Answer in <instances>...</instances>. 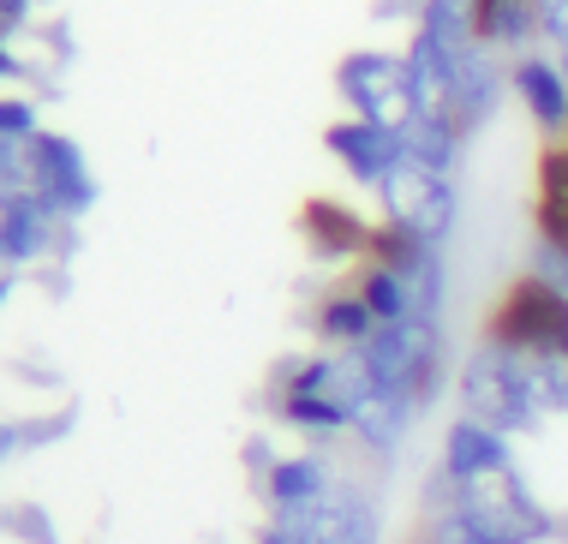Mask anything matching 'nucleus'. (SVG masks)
Instances as JSON below:
<instances>
[{
  "label": "nucleus",
  "mask_w": 568,
  "mask_h": 544,
  "mask_svg": "<svg viewBox=\"0 0 568 544\" xmlns=\"http://www.w3.org/2000/svg\"><path fill=\"white\" fill-rule=\"evenodd\" d=\"M372 371H365L359 353H305V360H287L270 383V413L282 419L300 437H347L353 431V407L372 395Z\"/></svg>",
  "instance_id": "1"
},
{
  "label": "nucleus",
  "mask_w": 568,
  "mask_h": 544,
  "mask_svg": "<svg viewBox=\"0 0 568 544\" xmlns=\"http://www.w3.org/2000/svg\"><path fill=\"white\" fill-rule=\"evenodd\" d=\"M432 515H455L460 526H473L479 538H497V544H545V538H557V515L527 491L520 466L490 473V478H473V485H443V478H432Z\"/></svg>",
  "instance_id": "2"
},
{
  "label": "nucleus",
  "mask_w": 568,
  "mask_h": 544,
  "mask_svg": "<svg viewBox=\"0 0 568 544\" xmlns=\"http://www.w3.org/2000/svg\"><path fill=\"white\" fill-rule=\"evenodd\" d=\"M455 401L467 419L503 431V437H520V431L539 425V407H532L527 371H520V353H509L503 341L479 335L467 347V360L455 365Z\"/></svg>",
  "instance_id": "3"
},
{
  "label": "nucleus",
  "mask_w": 568,
  "mask_h": 544,
  "mask_svg": "<svg viewBox=\"0 0 568 544\" xmlns=\"http://www.w3.org/2000/svg\"><path fill=\"white\" fill-rule=\"evenodd\" d=\"M377 389L402 395L407 407H432L449 383V353H443V323H377V335L359 347Z\"/></svg>",
  "instance_id": "4"
},
{
  "label": "nucleus",
  "mask_w": 568,
  "mask_h": 544,
  "mask_svg": "<svg viewBox=\"0 0 568 544\" xmlns=\"http://www.w3.org/2000/svg\"><path fill=\"white\" fill-rule=\"evenodd\" d=\"M12 192H30L42 198L49 210H60L67 222H79V215L97 204V174H90V155L79 138L67 132H30L19 144V168H12Z\"/></svg>",
  "instance_id": "5"
},
{
  "label": "nucleus",
  "mask_w": 568,
  "mask_h": 544,
  "mask_svg": "<svg viewBox=\"0 0 568 544\" xmlns=\"http://www.w3.org/2000/svg\"><path fill=\"white\" fill-rule=\"evenodd\" d=\"M335 97L347 102L353 120H372V127L402 132L413 114H419V97H413V72L407 54L395 49H353L335 67Z\"/></svg>",
  "instance_id": "6"
},
{
  "label": "nucleus",
  "mask_w": 568,
  "mask_h": 544,
  "mask_svg": "<svg viewBox=\"0 0 568 544\" xmlns=\"http://www.w3.org/2000/svg\"><path fill=\"white\" fill-rule=\"evenodd\" d=\"M377 222L389 228H407L413 240L425 245H449V233L460 222V192H455V174H437V168L413 162L402 155V168H395L389 180L377 185Z\"/></svg>",
  "instance_id": "7"
},
{
  "label": "nucleus",
  "mask_w": 568,
  "mask_h": 544,
  "mask_svg": "<svg viewBox=\"0 0 568 544\" xmlns=\"http://www.w3.org/2000/svg\"><path fill=\"white\" fill-rule=\"evenodd\" d=\"M485 335L503 341L509 353H557L568 347V293H557L539 275H515L497 293L485 318Z\"/></svg>",
  "instance_id": "8"
},
{
  "label": "nucleus",
  "mask_w": 568,
  "mask_h": 544,
  "mask_svg": "<svg viewBox=\"0 0 568 544\" xmlns=\"http://www.w3.org/2000/svg\"><path fill=\"white\" fill-rule=\"evenodd\" d=\"M270 526H287L300 544H383V508L359 485H342V478L312 508H300L287 521H270Z\"/></svg>",
  "instance_id": "9"
},
{
  "label": "nucleus",
  "mask_w": 568,
  "mask_h": 544,
  "mask_svg": "<svg viewBox=\"0 0 568 544\" xmlns=\"http://www.w3.org/2000/svg\"><path fill=\"white\" fill-rule=\"evenodd\" d=\"M300 240L317 263H335V270H359L372 258L377 222L365 210H353L347 198H305L300 210Z\"/></svg>",
  "instance_id": "10"
},
{
  "label": "nucleus",
  "mask_w": 568,
  "mask_h": 544,
  "mask_svg": "<svg viewBox=\"0 0 568 544\" xmlns=\"http://www.w3.org/2000/svg\"><path fill=\"white\" fill-rule=\"evenodd\" d=\"M67 233H72V222L60 210H49L42 198L7 192L0 198V270L19 275V270H30V263L54 258L60 245H67Z\"/></svg>",
  "instance_id": "11"
},
{
  "label": "nucleus",
  "mask_w": 568,
  "mask_h": 544,
  "mask_svg": "<svg viewBox=\"0 0 568 544\" xmlns=\"http://www.w3.org/2000/svg\"><path fill=\"white\" fill-rule=\"evenodd\" d=\"M509 97V67H503V54H490L485 42H473L467 54H455V78H449V108H443V120L473 138L490 127V114L503 108Z\"/></svg>",
  "instance_id": "12"
},
{
  "label": "nucleus",
  "mask_w": 568,
  "mask_h": 544,
  "mask_svg": "<svg viewBox=\"0 0 568 544\" xmlns=\"http://www.w3.org/2000/svg\"><path fill=\"white\" fill-rule=\"evenodd\" d=\"M324 150L335 155V168H342L353 185H365V192H377V185L402 168V155H407L402 150V132L372 127V120H353V114H342L324 132Z\"/></svg>",
  "instance_id": "13"
},
{
  "label": "nucleus",
  "mask_w": 568,
  "mask_h": 544,
  "mask_svg": "<svg viewBox=\"0 0 568 544\" xmlns=\"http://www.w3.org/2000/svg\"><path fill=\"white\" fill-rule=\"evenodd\" d=\"M509 466H515V437H503V431H490L467 413L449 419L443 449H437V478L443 485H473V478L509 473Z\"/></svg>",
  "instance_id": "14"
},
{
  "label": "nucleus",
  "mask_w": 568,
  "mask_h": 544,
  "mask_svg": "<svg viewBox=\"0 0 568 544\" xmlns=\"http://www.w3.org/2000/svg\"><path fill=\"white\" fill-rule=\"evenodd\" d=\"M509 97L527 108V120L545 132V144L568 138V78L557 67V54H520L509 60Z\"/></svg>",
  "instance_id": "15"
},
{
  "label": "nucleus",
  "mask_w": 568,
  "mask_h": 544,
  "mask_svg": "<svg viewBox=\"0 0 568 544\" xmlns=\"http://www.w3.org/2000/svg\"><path fill=\"white\" fill-rule=\"evenodd\" d=\"M329 485H335V466L324 455H275L257 466V491H264L270 521H287L300 508H312Z\"/></svg>",
  "instance_id": "16"
},
{
  "label": "nucleus",
  "mask_w": 568,
  "mask_h": 544,
  "mask_svg": "<svg viewBox=\"0 0 568 544\" xmlns=\"http://www.w3.org/2000/svg\"><path fill=\"white\" fill-rule=\"evenodd\" d=\"M312 335L324 341V353H359L365 341L377 335V318H372V305L353 293V282H342L312 305Z\"/></svg>",
  "instance_id": "17"
},
{
  "label": "nucleus",
  "mask_w": 568,
  "mask_h": 544,
  "mask_svg": "<svg viewBox=\"0 0 568 544\" xmlns=\"http://www.w3.org/2000/svg\"><path fill=\"white\" fill-rule=\"evenodd\" d=\"M413 419H419V407H407L402 395H389V389H372V395L353 407V431H347V437L359 443L372 461H389L395 449L407 443Z\"/></svg>",
  "instance_id": "18"
},
{
  "label": "nucleus",
  "mask_w": 568,
  "mask_h": 544,
  "mask_svg": "<svg viewBox=\"0 0 568 544\" xmlns=\"http://www.w3.org/2000/svg\"><path fill=\"white\" fill-rule=\"evenodd\" d=\"M479 42L490 54H532L539 49V0H479Z\"/></svg>",
  "instance_id": "19"
},
{
  "label": "nucleus",
  "mask_w": 568,
  "mask_h": 544,
  "mask_svg": "<svg viewBox=\"0 0 568 544\" xmlns=\"http://www.w3.org/2000/svg\"><path fill=\"white\" fill-rule=\"evenodd\" d=\"M532 228L550 245H568V144L539 150V180H532Z\"/></svg>",
  "instance_id": "20"
},
{
  "label": "nucleus",
  "mask_w": 568,
  "mask_h": 544,
  "mask_svg": "<svg viewBox=\"0 0 568 544\" xmlns=\"http://www.w3.org/2000/svg\"><path fill=\"white\" fill-rule=\"evenodd\" d=\"M402 150L413 155V162L437 168V174H455V168H460V150H467V138H460L449 120H437V114H413L407 127H402Z\"/></svg>",
  "instance_id": "21"
},
{
  "label": "nucleus",
  "mask_w": 568,
  "mask_h": 544,
  "mask_svg": "<svg viewBox=\"0 0 568 544\" xmlns=\"http://www.w3.org/2000/svg\"><path fill=\"white\" fill-rule=\"evenodd\" d=\"M0 533H12L19 544H60V526L49 521L42 503H7L0 508Z\"/></svg>",
  "instance_id": "22"
},
{
  "label": "nucleus",
  "mask_w": 568,
  "mask_h": 544,
  "mask_svg": "<svg viewBox=\"0 0 568 544\" xmlns=\"http://www.w3.org/2000/svg\"><path fill=\"white\" fill-rule=\"evenodd\" d=\"M30 132H42L37 102L19 97V90H7V97H0V138H30Z\"/></svg>",
  "instance_id": "23"
},
{
  "label": "nucleus",
  "mask_w": 568,
  "mask_h": 544,
  "mask_svg": "<svg viewBox=\"0 0 568 544\" xmlns=\"http://www.w3.org/2000/svg\"><path fill=\"white\" fill-rule=\"evenodd\" d=\"M527 275H539V282H550L557 293H568V245H550V240H539V245H532Z\"/></svg>",
  "instance_id": "24"
},
{
  "label": "nucleus",
  "mask_w": 568,
  "mask_h": 544,
  "mask_svg": "<svg viewBox=\"0 0 568 544\" xmlns=\"http://www.w3.org/2000/svg\"><path fill=\"white\" fill-rule=\"evenodd\" d=\"M539 37L550 42V54L568 49V0H539Z\"/></svg>",
  "instance_id": "25"
},
{
  "label": "nucleus",
  "mask_w": 568,
  "mask_h": 544,
  "mask_svg": "<svg viewBox=\"0 0 568 544\" xmlns=\"http://www.w3.org/2000/svg\"><path fill=\"white\" fill-rule=\"evenodd\" d=\"M30 12H37V0H0V42L19 37V30L30 24Z\"/></svg>",
  "instance_id": "26"
},
{
  "label": "nucleus",
  "mask_w": 568,
  "mask_h": 544,
  "mask_svg": "<svg viewBox=\"0 0 568 544\" xmlns=\"http://www.w3.org/2000/svg\"><path fill=\"white\" fill-rule=\"evenodd\" d=\"M7 84H24V60L12 54V42H0V90Z\"/></svg>",
  "instance_id": "27"
},
{
  "label": "nucleus",
  "mask_w": 568,
  "mask_h": 544,
  "mask_svg": "<svg viewBox=\"0 0 568 544\" xmlns=\"http://www.w3.org/2000/svg\"><path fill=\"white\" fill-rule=\"evenodd\" d=\"M257 544H300V538L287 533V526H264V533H257Z\"/></svg>",
  "instance_id": "28"
},
{
  "label": "nucleus",
  "mask_w": 568,
  "mask_h": 544,
  "mask_svg": "<svg viewBox=\"0 0 568 544\" xmlns=\"http://www.w3.org/2000/svg\"><path fill=\"white\" fill-rule=\"evenodd\" d=\"M557 67H562V78H568V49H557Z\"/></svg>",
  "instance_id": "29"
},
{
  "label": "nucleus",
  "mask_w": 568,
  "mask_h": 544,
  "mask_svg": "<svg viewBox=\"0 0 568 544\" xmlns=\"http://www.w3.org/2000/svg\"><path fill=\"white\" fill-rule=\"evenodd\" d=\"M0 198H7V192H0Z\"/></svg>",
  "instance_id": "30"
},
{
  "label": "nucleus",
  "mask_w": 568,
  "mask_h": 544,
  "mask_svg": "<svg viewBox=\"0 0 568 544\" xmlns=\"http://www.w3.org/2000/svg\"><path fill=\"white\" fill-rule=\"evenodd\" d=\"M562 144H568V138H562Z\"/></svg>",
  "instance_id": "31"
}]
</instances>
